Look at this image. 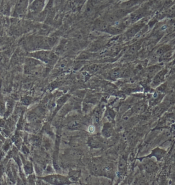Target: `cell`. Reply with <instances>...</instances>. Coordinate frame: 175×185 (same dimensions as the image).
<instances>
[{
    "instance_id": "obj_14",
    "label": "cell",
    "mask_w": 175,
    "mask_h": 185,
    "mask_svg": "<svg viewBox=\"0 0 175 185\" xmlns=\"http://www.w3.org/2000/svg\"><path fill=\"white\" fill-rule=\"evenodd\" d=\"M91 6L92 5H89L87 6L86 9L87 14H91L93 12V8Z\"/></svg>"
},
{
    "instance_id": "obj_10",
    "label": "cell",
    "mask_w": 175,
    "mask_h": 185,
    "mask_svg": "<svg viewBox=\"0 0 175 185\" xmlns=\"http://www.w3.org/2000/svg\"><path fill=\"white\" fill-rule=\"evenodd\" d=\"M172 53L171 51H168L161 55L160 59H161V60H162V59H165L167 58H170L172 56Z\"/></svg>"
},
{
    "instance_id": "obj_7",
    "label": "cell",
    "mask_w": 175,
    "mask_h": 185,
    "mask_svg": "<svg viewBox=\"0 0 175 185\" xmlns=\"http://www.w3.org/2000/svg\"><path fill=\"white\" fill-rule=\"evenodd\" d=\"M170 51V47L168 46H165L162 47L160 48L158 51L157 52V54H159L160 55H162V54L165 53L166 52Z\"/></svg>"
},
{
    "instance_id": "obj_16",
    "label": "cell",
    "mask_w": 175,
    "mask_h": 185,
    "mask_svg": "<svg viewBox=\"0 0 175 185\" xmlns=\"http://www.w3.org/2000/svg\"><path fill=\"white\" fill-rule=\"evenodd\" d=\"M174 14H175V8H174V6H173V7H172L170 9L168 10V14L170 16H174Z\"/></svg>"
},
{
    "instance_id": "obj_4",
    "label": "cell",
    "mask_w": 175,
    "mask_h": 185,
    "mask_svg": "<svg viewBox=\"0 0 175 185\" xmlns=\"http://www.w3.org/2000/svg\"><path fill=\"white\" fill-rule=\"evenodd\" d=\"M142 27V25H141V24L134 26L133 27L131 28L130 30H129L127 31V32L126 33L127 36L129 37L133 36L137 33L138 32L139 30H141Z\"/></svg>"
},
{
    "instance_id": "obj_9",
    "label": "cell",
    "mask_w": 175,
    "mask_h": 185,
    "mask_svg": "<svg viewBox=\"0 0 175 185\" xmlns=\"http://www.w3.org/2000/svg\"><path fill=\"white\" fill-rule=\"evenodd\" d=\"M129 12V11L127 10L121 9L120 10L118 11L117 12V16H118V18L122 17V16H125L126 14H127Z\"/></svg>"
},
{
    "instance_id": "obj_11",
    "label": "cell",
    "mask_w": 175,
    "mask_h": 185,
    "mask_svg": "<svg viewBox=\"0 0 175 185\" xmlns=\"http://www.w3.org/2000/svg\"><path fill=\"white\" fill-rule=\"evenodd\" d=\"M138 3V1H129L125 3H124V6L125 7H131L133 6L134 5H135L137 3Z\"/></svg>"
},
{
    "instance_id": "obj_8",
    "label": "cell",
    "mask_w": 175,
    "mask_h": 185,
    "mask_svg": "<svg viewBox=\"0 0 175 185\" xmlns=\"http://www.w3.org/2000/svg\"><path fill=\"white\" fill-rule=\"evenodd\" d=\"M138 47L137 45H133L131 46L129 50V53L131 55H133V54L135 53L138 50Z\"/></svg>"
},
{
    "instance_id": "obj_1",
    "label": "cell",
    "mask_w": 175,
    "mask_h": 185,
    "mask_svg": "<svg viewBox=\"0 0 175 185\" xmlns=\"http://www.w3.org/2000/svg\"><path fill=\"white\" fill-rule=\"evenodd\" d=\"M45 180L50 184L56 185H63L70 183L67 178L60 176H50L44 178Z\"/></svg>"
},
{
    "instance_id": "obj_3",
    "label": "cell",
    "mask_w": 175,
    "mask_h": 185,
    "mask_svg": "<svg viewBox=\"0 0 175 185\" xmlns=\"http://www.w3.org/2000/svg\"><path fill=\"white\" fill-rule=\"evenodd\" d=\"M95 27L97 29L101 30H107L108 25L107 22L102 20H98L95 23Z\"/></svg>"
},
{
    "instance_id": "obj_13",
    "label": "cell",
    "mask_w": 175,
    "mask_h": 185,
    "mask_svg": "<svg viewBox=\"0 0 175 185\" xmlns=\"http://www.w3.org/2000/svg\"><path fill=\"white\" fill-rule=\"evenodd\" d=\"M120 74H121V73L119 70L114 71V72H112V77L113 78H117L120 76Z\"/></svg>"
},
{
    "instance_id": "obj_2",
    "label": "cell",
    "mask_w": 175,
    "mask_h": 185,
    "mask_svg": "<svg viewBox=\"0 0 175 185\" xmlns=\"http://www.w3.org/2000/svg\"><path fill=\"white\" fill-rule=\"evenodd\" d=\"M166 73H167V70H163L157 74L155 76L154 79L153 80V83L155 85H157L163 81L165 74Z\"/></svg>"
},
{
    "instance_id": "obj_12",
    "label": "cell",
    "mask_w": 175,
    "mask_h": 185,
    "mask_svg": "<svg viewBox=\"0 0 175 185\" xmlns=\"http://www.w3.org/2000/svg\"><path fill=\"white\" fill-rule=\"evenodd\" d=\"M159 69V68H158V67H157V66L150 68L149 70V75H153V74H155Z\"/></svg>"
},
{
    "instance_id": "obj_5",
    "label": "cell",
    "mask_w": 175,
    "mask_h": 185,
    "mask_svg": "<svg viewBox=\"0 0 175 185\" xmlns=\"http://www.w3.org/2000/svg\"><path fill=\"white\" fill-rule=\"evenodd\" d=\"M144 16V14L142 12H138L135 14H133L131 17V21L133 23L137 21H139V20L142 19Z\"/></svg>"
},
{
    "instance_id": "obj_6",
    "label": "cell",
    "mask_w": 175,
    "mask_h": 185,
    "mask_svg": "<svg viewBox=\"0 0 175 185\" xmlns=\"http://www.w3.org/2000/svg\"><path fill=\"white\" fill-rule=\"evenodd\" d=\"M119 19L116 14H110L107 17V21L109 23H114Z\"/></svg>"
},
{
    "instance_id": "obj_15",
    "label": "cell",
    "mask_w": 175,
    "mask_h": 185,
    "mask_svg": "<svg viewBox=\"0 0 175 185\" xmlns=\"http://www.w3.org/2000/svg\"><path fill=\"white\" fill-rule=\"evenodd\" d=\"M37 116L35 115V114H31V116L29 117V120L31 121V122H35L37 120Z\"/></svg>"
}]
</instances>
